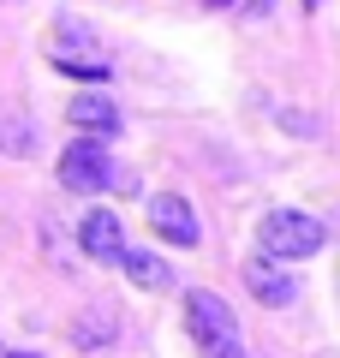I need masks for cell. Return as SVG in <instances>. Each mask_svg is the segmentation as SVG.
Masks as SVG:
<instances>
[{
    "instance_id": "277c9868",
    "label": "cell",
    "mask_w": 340,
    "mask_h": 358,
    "mask_svg": "<svg viewBox=\"0 0 340 358\" xmlns=\"http://www.w3.org/2000/svg\"><path fill=\"white\" fill-rule=\"evenodd\" d=\"M60 185H66V192H84V197H96V192L113 185V155L101 150V138H72V143H66Z\"/></svg>"
},
{
    "instance_id": "7a4b0ae2",
    "label": "cell",
    "mask_w": 340,
    "mask_h": 358,
    "mask_svg": "<svg viewBox=\"0 0 340 358\" xmlns=\"http://www.w3.org/2000/svg\"><path fill=\"white\" fill-rule=\"evenodd\" d=\"M185 329H191V341H197L203 358H245V334H239V322H233L227 299L209 293V287L185 293Z\"/></svg>"
},
{
    "instance_id": "52a82bcc",
    "label": "cell",
    "mask_w": 340,
    "mask_h": 358,
    "mask_svg": "<svg viewBox=\"0 0 340 358\" xmlns=\"http://www.w3.org/2000/svg\"><path fill=\"white\" fill-rule=\"evenodd\" d=\"M78 245H84L96 263H120V251H126V227H120L113 209H90L84 227H78Z\"/></svg>"
},
{
    "instance_id": "6da1fadb",
    "label": "cell",
    "mask_w": 340,
    "mask_h": 358,
    "mask_svg": "<svg viewBox=\"0 0 340 358\" xmlns=\"http://www.w3.org/2000/svg\"><path fill=\"white\" fill-rule=\"evenodd\" d=\"M328 245V227L304 209H269L257 221V257L269 263H299V257H316Z\"/></svg>"
},
{
    "instance_id": "5b68a950",
    "label": "cell",
    "mask_w": 340,
    "mask_h": 358,
    "mask_svg": "<svg viewBox=\"0 0 340 358\" xmlns=\"http://www.w3.org/2000/svg\"><path fill=\"white\" fill-rule=\"evenodd\" d=\"M143 215H150V227L162 233L167 245H197V215H191V203L179 192H155Z\"/></svg>"
},
{
    "instance_id": "4fadbf2b",
    "label": "cell",
    "mask_w": 340,
    "mask_h": 358,
    "mask_svg": "<svg viewBox=\"0 0 340 358\" xmlns=\"http://www.w3.org/2000/svg\"><path fill=\"white\" fill-rule=\"evenodd\" d=\"M203 6H227V0H203Z\"/></svg>"
},
{
    "instance_id": "30bf717a",
    "label": "cell",
    "mask_w": 340,
    "mask_h": 358,
    "mask_svg": "<svg viewBox=\"0 0 340 358\" xmlns=\"http://www.w3.org/2000/svg\"><path fill=\"white\" fill-rule=\"evenodd\" d=\"M66 114H72V126L84 131V138H113V131H120V108H113L108 96H72Z\"/></svg>"
},
{
    "instance_id": "ba28073f",
    "label": "cell",
    "mask_w": 340,
    "mask_h": 358,
    "mask_svg": "<svg viewBox=\"0 0 340 358\" xmlns=\"http://www.w3.org/2000/svg\"><path fill=\"white\" fill-rule=\"evenodd\" d=\"M120 341V317H113V305H90L72 317V346L78 352H108V346Z\"/></svg>"
},
{
    "instance_id": "9c48e42d",
    "label": "cell",
    "mask_w": 340,
    "mask_h": 358,
    "mask_svg": "<svg viewBox=\"0 0 340 358\" xmlns=\"http://www.w3.org/2000/svg\"><path fill=\"white\" fill-rule=\"evenodd\" d=\"M120 263H126V275L143 287V293H167V287H173V263H167L162 251H143V245H126V251H120Z\"/></svg>"
},
{
    "instance_id": "8992f818",
    "label": "cell",
    "mask_w": 340,
    "mask_h": 358,
    "mask_svg": "<svg viewBox=\"0 0 340 358\" xmlns=\"http://www.w3.org/2000/svg\"><path fill=\"white\" fill-rule=\"evenodd\" d=\"M245 287H251L257 305H269V310H287L292 299H299V281H292L281 263H269V257H245Z\"/></svg>"
},
{
    "instance_id": "3957f363",
    "label": "cell",
    "mask_w": 340,
    "mask_h": 358,
    "mask_svg": "<svg viewBox=\"0 0 340 358\" xmlns=\"http://www.w3.org/2000/svg\"><path fill=\"white\" fill-rule=\"evenodd\" d=\"M48 54H54V66H60L66 78H84V84H101V78H113V60L101 54V42L90 36L78 18H60V24H54Z\"/></svg>"
},
{
    "instance_id": "7c38bea8",
    "label": "cell",
    "mask_w": 340,
    "mask_h": 358,
    "mask_svg": "<svg viewBox=\"0 0 340 358\" xmlns=\"http://www.w3.org/2000/svg\"><path fill=\"white\" fill-rule=\"evenodd\" d=\"M0 358H36V352H0Z\"/></svg>"
},
{
    "instance_id": "8fae6325",
    "label": "cell",
    "mask_w": 340,
    "mask_h": 358,
    "mask_svg": "<svg viewBox=\"0 0 340 358\" xmlns=\"http://www.w3.org/2000/svg\"><path fill=\"white\" fill-rule=\"evenodd\" d=\"M30 143H36V126H30V120H6V126H0V150L6 155H24Z\"/></svg>"
},
{
    "instance_id": "5bb4252c",
    "label": "cell",
    "mask_w": 340,
    "mask_h": 358,
    "mask_svg": "<svg viewBox=\"0 0 340 358\" xmlns=\"http://www.w3.org/2000/svg\"><path fill=\"white\" fill-rule=\"evenodd\" d=\"M304 6H323V0H304Z\"/></svg>"
}]
</instances>
